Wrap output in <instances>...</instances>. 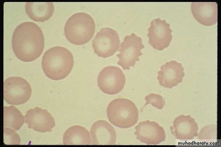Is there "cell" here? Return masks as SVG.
<instances>
[{"label":"cell","instance_id":"cell-1","mask_svg":"<svg viewBox=\"0 0 221 147\" xmlns=\"http://www.w3.org/2000/svg\"><path fill=\"white\" fill-rule=\"evenodd\" d=\"M12 48L15 55L24 62L35 60L42 54L44 39L42 30L33 22H24L15 28L12 38Z\"/></svg>","mask_w":221,"mask_h":147},{"label":"cell","instance_id":"cell-2","mask_svg":"<svg viewBox=\"0 0 221 147\" xmlns=\"http://www.w3.org/2000/svg\"><path fill=\"white\" fill-rule=\"evenodd\" d=\"M74 59L71 52L63 47L56 46L47 50L42 57L43 71L50 79L58 80L66 78L71 71Z\"/></svg>","mask_w":221,"mask_h":147},{"label":"cell","instance_id":"cell-3","mask_svg":"<svg viewBox=\"0 0 221 147\" xmlns=\"http://www.w3.org/2000/svg\"><path fill=\"white\" fill-rule=\"evenodd\" d=\"M95 24L93 18L84 12L75 13L71 16L65 23V36L71 43L77 45L86 44L94 35Z\"/></svg>","mask_w":221,"mask_h":147},{"label":"cell","instance_id":"cell-4","mask_svg":"<svg viewBox=\"0 0 221 147\" xmlns=\"http://www.w3.org/2000/svg\"><path fill=\"white\" fill-rule=\"evenodd\" d=\"M106 113L110 122L121 128L132 127L138 119L136 105L131 100L125 98H117L111 101L107 107Z\"/></svg>","mask_w":221,"mask_h":147},{"label":"cell","instance_id":"cell-5","mask_svg":"<svg viewBox=\"0 0 221 147\" xmlns=\"http://www.w3.org/2000/svg\"><path fill=\"white\" fill-rule=\"evenodd\" d=\"M30 85L24 79L19 77H12L6 79L3 83V98L8 104L22 105L31 97Z\"/></svg>","mask_w":221,"mask_h":147},{"label":"cell","instance_id":"cell-6","mask_svg":"<svg viewBox=\"0 0 221 147\" xmlns=\"http://www.w3.org/2000/svg\"><path fill=\"white\" fill-rule=\"evenodd\" d=\"M142 38L134 33L126 36L121 43L119 58L117 63L124 70H129L134 67L139 57L142 54L141 50L144 48Z\"/></svg>","mask_w":221,"mask_h":147},{"label":"cell","instance_id":"cell-7","mask_svg":"<svg viewBox=\"0 0 221 147\" xmlns=\"http://www.w3.org/2000/svg\"><path fill=\"white\" fill-rule=\"evenodd\" d=\"M126 82L125 75L121 69L114 66L104 67L97 78L98 86L103 92L109 95L116 94L124 88Z\"/></svg>","mask_w":221,"mask_h":147},{"label":"cell","instance_id":"cell-8","mask_svg":"<svg viewBox=\"0 0 221 147\" xmlns=\"http://www.w3.org/2000/svg\"><path fill=\"white\" fill-rule=\"evenodd\" d=\"M120 40L117 31L109 28L101 29L93 39L94 53L105 58L113 55L119 47Z\"/></svg>","mask_w":221,"mask_h":147},{"label":"cell","instance_id":"cell-9","mask_svg":"<svg viewBox=\"0 0 221 147\" xmlns=\"http://www.w3.org/2000/svg\"><path fill=\"white\" fill-rule=\"evenodd\" d=\"M170 24L160 18L153 20L148 28L149 44L155 49L161 51L168 47L172 40Z\"/></svg>","mask_w":221,"mask_h":147},{"label":"cell","instance_id":"cell-10","mask_svg":"<svg viewBox=\"0 0 221 147\" xmlns=\"http://www.w3.org/2000/svg\"><path fill=\"white\" fill-rule=\"evenodd\" d=\"M135 129L137 139L147 144H158L165 140L164 128L155 121L147 120L140 122Z\"/></svg>","mask_w":221,"mask_h":147},{"label":"cell","instance_id":"cell-11","mask_svg":"<svg viewBox=\"0 0 221 147\" xmlns=\"http://www.w3.org/2000/svg\"><path fill=\"white\" fill-rule=\"evenodd\" d=\"M24 118L28 127L38 132L51 131L55 126L54 119L51 114L47 110L38 107L27 111Z\"/></svg>","mask_w":221,"mask_h":147},{"label":"cell","instance_id":"cell-12","mask_svg":"<svg viewBox=\"0 0 221 147\" xmlns=\"http://www.w3.org/2000/svg\"><path fill=\"white\" fill-rule=\"evenodd\" d=\"M159 84L165 88H172L181 82L185 75L181 64L175 60L166 62L158 73Z\"/></svg>","mask_w":221,"mask_h":147},{"label":"cell","instance_id":"cell-13","mask_svg":"<svg viewBox=\"0 0 221 147\" xmlns=\"http://www.w3.org/2000/svg\"><path fill=\"white\" fill-rule=\"evenodd\" d=\"M170 128L174 138L181 140L193 139L198 134V124L189 115H182L176 117Z\"/></svg>","mask_w":221,"mask_h":147},{"label":"cell","instance_id":"cell-14","mask_svg":"<svg viewBox=\"0 0 221 147\" xmlns=\"http://www.w3.org/2000/svg\"><path fill=\"white\" fill-rule=\"evenodd\" d=\"M191 8L194 17L202 24L209 26L217 23L218 5L216 2H192Z\"/></svg>","mask_w":221,"mask_h":147},{"label":"cell","instance_id":"cell-15","mask_svg":"<svg viewBox=\"0 0 221 147\" xmlns=\"http://www.w3.org/2000/svg\"><path fill=\"white\" fill-rule=\"evenodd\" d=\"M90 132L94 145H113L115 143V131L107 121L100 120L96 121L91 127Z\"/></svg>","mask_w":221,"mask_h":147},{"label":"cell","instance_id":"cell-16","mask_svg":"<svg viewBox=\"0 0 221 147\" xmlns=\"http://www.w3.org/2000/svg\"><path fill=\"white\" fill-rule=\"evenodd\" d=\"M25 9L27 15L31 19L43 22L52 16L54 6L52 2H26Z\"/></svg>","mask_w":221,"mask_h":147},{"label":"cell","instance_id":"cell-17","mask_svg":"<svg viewBox=\"0 0 221 147\" xmlns=\"http://www.w3.org/2000/svg\"><path fill=\"white\" fill-rule=\"evenodd\" d=\"M65 145H89L92 144L90 134L85 127L74 125L67 129L63 136Z\"/></svg>","mask_w":221,"mask_h":147},{"label":"cell","instance_id":"cell-18","mask_svg":"<svg viewBox=\"0 0 221 147\" xmlns=\"http://www.w3.org/2000/svg\"><path fill=\"white\" fill-rule=\"evenodd\" d=\"M24 118L19 110L13 106L3 107V128L14 130L19 129L24 124Z\"/></svg>","mask_w":221,"mask_h":147},{"label":"cell","instance_id":"cell-19","mask_svg":"<svg viewBox=\"0 0 221 147\" xmlns=\"http://www.w3.org/2000/svg\"><path fill=\"white\" fill-rule=\"evenodd\" d=\"M146 102L144 107L150 104L158 109H163L165 104L164 98L161 95L154 93H151L146 96L144 98Z\"/></svg>","mask_w":221,"mask_h":147},{"label":"cell","instance_id":"cell-20","mask_svg":"<svg viewBox=\"0 0 221 147\" xmlns=\"http://www.w3.org/2000/svg\"><path fill=\"white\" fill-rule=\"evenodd\" d=\"M217 126L211 125L204 127L198 134V138L200 140H208L216 138Z\"/></svg>","mask_w":221,"mask_h":147},{"label":"cell","instance_id":"cell-21","mask_svg":"<svg viewBox=\"0 0 221 147\" xmlns=\"http://www.w3.org/2000/svg\"><path fill=\"white\" fill-rule=\"evenodd\" d=\"M3 129L4 138H7L8 140H10L11 143L16 142L17 144H20V137L15 131L7 128Z\"/></svg>","mask_w":221,"mask_h":147}]
</instances>
